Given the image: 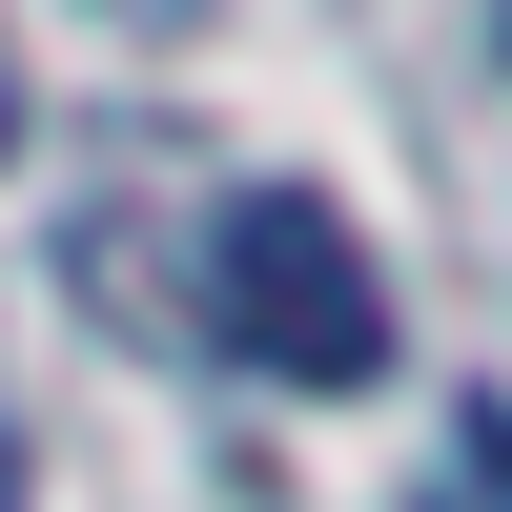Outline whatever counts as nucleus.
Listing matches in <instances>:
<instances>
[{
	"instance_id": "2",
	"label": "nucleus",
	"mask_w": 512,
	"mask_h": 512,
	"mask_svg": "<svg viewBox=\"0 0 512 512\" xmlns=\"http://www.w3.org/2000/svg\"><path fill=\"white\" fill-rule=\"evenodd\" d=\"M0 164H21V62H0Z\"/></svg>"
},
{
	"instance_id": "3",
	"label": "nucleus",
	"mask_w": 512,
	"mask_h": 512,
	"mask_svg": "<svg viewBox=\"0 0 512 512\" xmlns=\"http://www.w3.org/2000/svg\"><path fill=\"white\" fill-rule=\"evenodd\" d=\"M0 512H21V451H0Z\"/></svg>"
},
{
	"instance_id": "1",
	"label": "nucleus",
	"mask_w": 512,
	"mask_h": 512,
	"mask_svg": "<svg viewBox=\"0 0 512 512\" xmlns=\"http://www.w3.org/2000/svg\"><path fill=\"white\" fill-rule=\"evenodd\" d=\"M205 308H226V349L287 369V390H369V369H390V287H369V246L328 226L308 185H246L226 226H205Z\"/></svg>"
}]
</instances>
